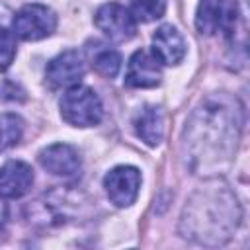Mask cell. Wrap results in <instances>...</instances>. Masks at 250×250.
<instances>
[{
  "mask_svg": "<svg viewBox=\"0 0 250 250\" xmlns=\"http://www.w3.org/2000/svg\"><path fill=\"white\" fill-rule=\"evenodd\" d=\"M242 111L229 94L207 96L189 115L184 129V156L191 170L207 172L227 164L238 145Z\"/></svg>",
  "mask_w": 250,
  "mask_h": 250,
  "instance_id": "6da1fadb",
  "label": "cell"
},
{
  "mask_svg": "<svg viewBox=\"0 0 250 250\" xmlns=\"http://www.w3.org/2000/svg\"><path fill=\"white\" fill-rule=\"evenodd\" d=\"M240 217V203L230 186L221 178H209L186 201L180 232L197 244L221 246L234 234Z\"/></svg>",
  "mask_w": 250,
  "mask_h": 250,
  "instance_id": "7a4b0ae2",
  "label": "cell"
},
{
  "mask_svg": "<svg viewBox=\"0 0 250 250\" xmlns=\"http://www.w3.org/2000/svg\"><path fill=\"white\" fill-rule=\"evenodd\" d=\"M61 117L72 127H94L104 117V107L98 94L88 86H72L68 88L61 102Z\"/></svg>",
  "mask_w": 250,
  "mask_h": 250,
  "instance_id": "3957f363",
  "label": "cell"
},
{
  "mask_svg": "<svg viewBox=\"0 0 250 250\" xmlns=\"http://www.w3.org/2000/svg\"><path fill=\"white\" fill-rule=\"evenodd\" d=\"M57 27V16L51 8L43 4L23 6L12 21L14 33L23 41H39L49 37Z\"/></svg>",
  "mask_w": 250,
  "mask_h": 250,
  "instance_id": "277c9868",
  "label": "cell"
},
{
  "mask_svg": "<svg viewBox=\"0 0 250 250\" xmlns=\"http://www.w3.org/2000/svg\"><path fill=\"white\" fill-rule=\"evenodd\" d=\"M94 23L107 39H111L115 43L129 41L137 33V20L125 6L117 4V2L100 6L94 16Z\"/></svg>",
  "mask_w": 250,
  "mask_h": 250,
  "instance_id": "5b68a950",
  "label": "cell"
},
{
  "mask_svg": "<svg viewBox=\"0 0 250 250\" xmlns=\"http://www.w3.org/2000/svg\"><path fill=\"white\" fill-rule=\"evenodd\" d=\"M104 188L115 207H129L139 195L141 172L135 166H117L105 174Z\"/></svg>",
  "mask_w": 250,
  "mask_h": 250,
  "instance_id": "8992f818",
  "label": "cell"
},
{
  "mask_svg": "<svg viewBox=\"0 0 250 250\" xmlns=\"http://www.w3.org/2000/svg\"><path fill=\"white\" fill-rule=\"evenodd\" d=\"M84 76V61L78 51H64L57 55L45 70V78L51 88H72Z\"/></svg>",
  "mask_w": 250,
  "mask_h": 250,
  "instance_id": "52a82bcc",
  "label": "cell"
},
{
  "mask_svg": "<svg viewBox=\"0 0 250 250\" xmlns=\"http://www.w3.org/2000/svg\"><path fill=\"white\" fill-rule=\"evenodd\" d=\"M39 164L53 176L72 178L80 172L82 160L74 146L66 143H57L39 152Z\"/></svg>",
  "mask_w": 250,
  "mask_h": 250,
  "instance_id": "ba28073f",
  "label": "cell"
},
{
  "mask_svg": "<svg viewBox=\"0 0 250 250\" xmlns=\"http://www.w3.org/2000/svg\"><path fill=\"white\" fill-rule=\"evenodd\" d=\"M160 78L162 70L154 55L146 51L133 53L125 72V84L129 88H154L160 84Z\"/></svg>",
  "mask_w": 250,
  "mask_h": 250,
  "instance_id": "9c48e42d",
  "label": "cell"
},
{
  "mask_svg": "<svg viewBox=\"0 0 250 250\" xmlns=\"http://www.w3.org/2000/svg\"><path fill=\"white\" fill-rule=\"evenodd\" d=\"M33 186V170L21 160H10L0 166V197L18 199Z\"/></svg>",
  "mask_w": 250,
  "mask_h": 250,
  "instance_id": "30bf717a",
  "label": "cell"
},
{
  "mask_svg": "<svg viewBox=\"0 0 250 250\" xmlns=\"http://www.w3.org/2000/svg\"><path fill=\"white\" fill-rule=\"evenodd\" d=\"M152 53L158 62L178 64L186 57V41L174 25H160L152 35Z\"/></svg>",
  "mask_w": 250,
  "mask_h": 250,
  "instance_id": "8fae6325",
  "label": "cell"
},
{
  "mask_svg": "<svg viewBox=\"0 0 250 250\" xmlns=\"http://www.w3.org/2000/svg\"><path fill=\"white\" fill-rule=\"evenodd\" d=\"M135 133L141 141H145L148 146L160 145L164 137V113L158 105H145L137 111L133 119Z\"/></svg>",
  "mask_w": 250,
  "mask_h": 250,
  "instance_id": "7c38bea8",
  "label": "cell"
},
{
  "mask_svg": "<svg viewBox=\"0 0 250 250\" xmlns=\"http://www.w3.org/2000/svg\"><path fill=\"white\" fill-rule=\"evenodd\" d=\"M227 0H199L197 14H195V27L201 35H213L221 29L225 12H227Z\"/></svg>",
  "mask_w": 250,
  "mask_h": 250,
  "instance_id": "4fadbf2b",
  "label": "cell"
},
{
  "mask_svg": "<svg viewBox=\"0 0 250 250\" xmlns=\"http://www.w3.org/2000/svg\"><path fill=\"white\" fill-rule=\"evenodd\" d=\"M94 45L96 47L88 49L92 68L105 78H113L121 68V55L107 45H102V43H94Z\"/></svg>",
  "mask_w": 250,
  "mask_h": 250,
  "instance_id": "5bb4252c",
  "label": "cell"
},
{
  "mask_svg": "<svg viewBox=\"0 0 250 250\" xmlns=\"http://www.w3.org/2000/svg\"><path fill=\"white\" fill-rule=\"evenodd\" d=\"M23 135V119L16 113H0V150L12 148Z\"/></svg>",
  "mask_w": 250,
  "mask_h": 250,
  "instance_id": "9a60e30c",
  "label": "cell"
},
{
  "mask_svg": "<svg viewBox=\"0 0 250 250\" xmlns=\"http://www.w3.org/2000/svg\"><path fill=\"white\" fill-rule=\"evenodd\" d=\"M131 12L135 20L152 21L164 16L166 0H131Z\"/></svg>",
  "mask_w": 250,
  "mask_h": 250,
  "instance_id": "2e32d148",
  "label": "cell"
},
{
  "mask_svg": "<svg viewBox=\"0 0 250 250\" xmlns=\"http://www.w3.org/2000/svg\"><path fill=\"white\" fill-rule=\"evenodd\" d=\"M16 57V39L14 35L0 27V70H6Z\"/></svg>",
  "mask_w": 250,
  "mask_h": 250,
  "instance_id": "e0dca14e",
  "label": "cell"
}]
</instances>
